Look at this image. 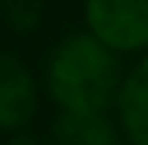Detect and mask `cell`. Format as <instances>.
I'll use <instances>...</instances> for the list:
<instances>
[{
    "label": "cell",
    "instance_id": "cell-7",
    "mask_svg": "<svg viewBox=\"0 0 148 145\" xmlns=\"http://www.w3.org/2000/svg\"><path fill=\"white\" fill-rule=\"evenodd\" d=\"M7 145H40V142L33 139L30 132H23V129H20V132H10V139H7Z\"/></svg>",
    "mask_w": 148,
    "mask_h": 145
},
{
    "label": "cell",
    "instance_id": "cell-2",
    "mask_svg": "<svg viewBox=\"0 0 148 145\" xmlns=\"http://www.w3.org/2000/svg\"><path fill=\"white\" fill-rule=\"evenodd\" d=\"M82 20L119 56L148 53V0H82Z\"/></svg>",
    "mask_w": 148,
    "mask_h": 145
},
{
    "label": "cell",
    "instance_id": "cell-3",
    "mask_svg": "<svg viewBox=\"0 0 148 145\" xmlns=\"http://www.w3.org/2000/svg\"><path fill=\"white\" fill-rule=\"evenodd\" d=\"M40 109V86L30 66L13 53H0V132H20Z\"/></svg>",
    "mask_w": 148,
    "mask_h": 145
},
{
    "label": "cell",
    "instance_id": "cell-4",
    "mask_svg": "<svg viewBox=\"0 0 148 145\" xmlns=\"http://www.w3.org/2000/svg\"><path fill=\"white\" fill-rule=\"evenodd\" d=\"M115 119L128 145H148V53L125 69L115 96Z\"/></svg>",
    "mask_w": 148,
    "mask_h": 145
},
{
    "label": "cell",
    "instance_id": "cell-6",
    "mask_svg": "<svg viewBox=\"0 0 148 145\" xmlns=\"http://www.w3.org/2000/svg\"><path fill=\"white\" fill-rule=\"evenodd\" d=\"M0 7H3L7 20H10L16 30H30V27H36L43 3L40 0H0Z\"/></svg>",
    "mask_w": 148,
    "mask_h": 145
},
{
    "label": "cell",
    "instance_id": "cell-1",
    "mask_svg": "<svg viewBox=\"0 0 148 145\" xmlns=\"http://www.w3.org/2000/svg\"><path fill=\"white\" fill-rule=\"evenodd\" d=\"M122 76V56L82 30L63 36L49 49L43 79L59 112H109Z\"/></svg>",
    "mask_w": 148,
    "mask_h": 145
},
{
    "label": "cell",
    "instance_id": "cell-5",
    "mask_svg": "<svg viewBox=\"0 0 148 145\" xmlns=\"http://www.w3.org/2000/svg\"><path fill=\"white\" fill-rule=\"evenodd\" d=\"M56 145H125L119 119L109 112H59L53 119Z\"/></svg>",
    "mask_w": 148,
    "mask_h": 145
}]
</instances>
